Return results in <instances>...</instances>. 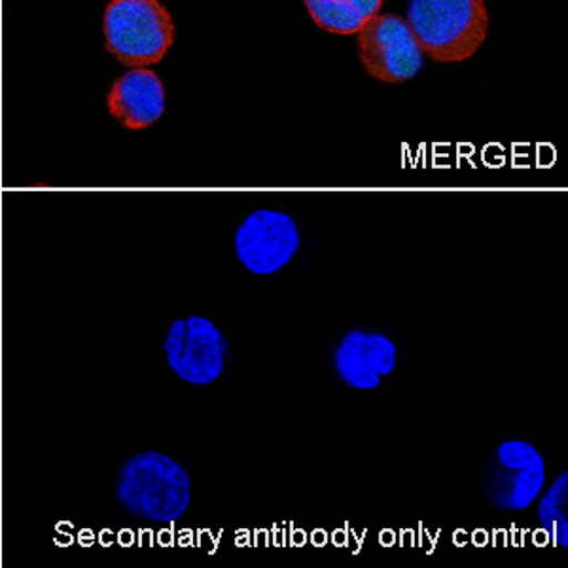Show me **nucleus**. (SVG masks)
Listing matches in <instances>:
<instances>
[{"label":"nucleus","instance_id":"20e7f679","mask_svg":"<svg viewBox=\"0 0 568 568\" xmlns=\"http://www.w3.org/2000/svg\"><path fill=\"white\" fill-rule=\"evenodd\" d=\"M358 58L364 71L383 84H402L417 77L425 67L407 21L394 13H377L356 33Z\"/></svg>","mask_w":568,"mask_h":568},{"label":"nucleus","instance_id":"1a4fd4ad","mask_svg":"<svg viewBox=\"0 0 568 568\" xmlns=\"http://www.w3.org/2000/svg\"><path fill=\"white\" fill-rule=\"evenodd\" d=\"M497 460L510 481L493 504L503 510H527L546 484V463L525 439H508L497 447Z\"/></svg>","mask_w":568,"mask_h":568},{"label":"nucleus","instance_id":"423d86ee","mask_svg":"<svg viewBox=\"0 0 568 568\" xmlns=\"http://www.w3.org/2000/svg\"><path fill=\"white\" fill-rule=\"evenodd\" d=\"M300 248V232L291 214L260 209L235 232V252L254 275H273L288 264Z\"/></svg>","mask_w":568,"mask_h":568},{"label":"nucleus","instance_id":"f257e3e1","mask_svg":"<svg viewBox=\"0 0 568 568\" xmlns=\"http://www.w3.org/2000/svg\"><path fill=\"white\" fill-rule=\"evenodd\" d=\"M406 21L423 55L438 63L470 59L489 31L485 0H412Z\"/></svg>","mask_w":568,"mask_h":568},{"label":"nucleus","instance_id":"9b49d317","mask_svg":"<svg viewBox=\"0 0 568 568\" xmlns=\"http://www.w3.org/2000/svg\"><path fill=\"white\" fill-rule=\"evenodd\" d=\"M568 471H562L538 504V519L556 546H568Z\"/></svg>","mask_w":568,"mask_h":568},{"label":"nucleus","instance_id":"6e6552de","mask_svg":"<svg viewBox=\"0 0 568 568\" xmlns=\"http://www.w3.org/2000/svg\"><path fill=\"white\" fill-rule=\"evenodd\" d=\"M106 109L125 130H146L165 112L162 78L149 67L131 69L110 88Z\"/></svg>","mask_w":568,"mask_h":568},{"label":"nucleus","instance_id":"39448f33","mask_svg":"<svg viewBox=\"0 0 568 568\" xmlns=\"http://www.w3.org/2000/svg\"><path fill=\"white\" fill-rule=\"evenodd\" d=\"M168 364L182 382L213 385L226 368L227 339L209 318H179L163 343Z\"/></svg>","mask_w":568,"mask_h":568},{"label":"nucleus","instance_id":"0eeeda50","mask_svg":"<svg viewBox=\"0 0 568 568\" xmlns=\"http://www.w3.org/2000/svg\"><path fill=\"white\" fill-rule=\"evenodd\" d=\"M396 355V343L385 334L351 329L337 345L334 364L349 387L372 390L379 387L382 377L393 374Z\"/></svg>","mask_w":568,"mask_h":568},{"label":"nucleus","instance_id":"9d476101","mask_svg":"<svg viewBox=\"0 0 568 568\" xmlns=\"http://www.w3.org/2000/svg\"><path fill=\"white\" fill-rule=\"evenodd\" d=\"M311 20L332 34H356L382 12L383 0H304Z\"/></svg>","mask_w":568,"mask_h":568},{"label":"nucleus","instance_id":"7ed1b4c3","mask_svg":"<svg viewBox=\"0 0 568 568\" xmlns=\"http://www.w3.org/2000/svg\"><path fill=\"white\" fill-rule=\"evenodd\" d=\"M104 42L122 65L160 63L175 42V23L160 0H110L103 18Z\"/></svg>","mask_w":568,"mask_h":568},{"label":"nucleus","instance_id":"f03ea898","mask_svg":"<svg viewBox=\"0 0 568 568\" xmlns=\"http://www.w3.org/2000/svg\"><path fill=\"white\" fill-rule=\"evenodd\" d=\"M118 503L133 517L173 524L192 503L186 468L160 452H142L125 460L116 481Z\"/></svg>","mask_w":568,"mask_h":568}]
</instances>
